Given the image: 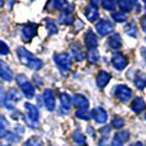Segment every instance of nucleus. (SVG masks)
Wrapping results in <instances>:
<instances>
[{"instance_id":"21","label":"nucleus","mask_w":146,"mask_h":146,"mask_svg":"<svg viewBox=\"0 0 146 146\" xmlns=\"http://www.w3.org/2000/svg\"><path fill=\"white\" fill-rule=\"evenodd\" d=\"M117 3L121 8V12L128 13L132 10L133 4H136V0H117Z\"/></svg>"},{"instance_id":"39","label":"nucleus","mask_w":146,"mask_h":146,"mask_svg":"<svg viewBox=\"0 0 146 146\" xmlns=\"http://www.w3.org/2000/svg\"><path fill=\"white\" fill-rule=\"evenodd\" d=\"M7 139H8V141L9 142H13V141H15V140H19V136H17V135H14V133H8L7 135Z\"/></svg>"},{"instance_id":"31","label":"nucleus","mask_w":146,"mask_h":146,"mask_svg":"<svg viewBox=\"0 0 146 146\" xmlns=\"http://www.w3.org/2000/svg\"><path fill=\"white\" fill-rule=\"evenodd\" d=\"M99 58H100V56H99V52L97 51V48H95V50H89V53H88L89 62L97 64L98 61H99Z\"/></svg>"},{"instance_id":"41","label":"nucleus","mask_w":146,"mask_h":146,"mask_svg":"<svg viewBox=\"0 0 146 146\" xmlns=\"http://www.w3.org/2000/svg\"><path fill=\"white\" fill-rule=\"evenodd\" d=\"M140 52H141V56H142V58L146 61V47H142L141 50H140Z\"/></svg>"},{"instance_id":"34","label":"nucleus","mask_w":146,"mask_h":146,"mask_svg":"<svg viewBox=\"0 0 146 146\" xmlns=\"http://www.w3.org/2000/svg\"><path fill=\"white\" fill-rule=\"evenodd\" d=\"M135 85H136V88L139 89V90H142L146 86V79H144L141 75H137V76L135 78Z\"/></svg>"},{"instance_id":"46","label":"nucleus","mask_w":146,"mask_h":146,"mask_svg":"<svg viewBox=\"0 0 146 146\" xmlns=\"http://www.w3.org/2000/svg\"><path fill=\"white\" fill-rule=\"evenodd\" d=\"M112 146H122L121 144H117V142H113V144H112Z\"/></svg>"},{"instance_id":"8","label":"nucleus","mask_w":146,"mask_h":146,"mask_svg":"<svg viewBox=\"0 0 146 146\" xmlns=\"http://www.w3.org/2000/svg\"><path fill=\"white\" fill-rule=\"evenodd\" d=\"M36 35H37V24L28 23L22 28V38L24 42H31Z\"/></svg>"},{"instance_id":"17","label":"nucleus","mask_w":146,"mask_h":146,"mask_svg":"<svg viewBox=\"0 0 146 146\" xmlns=\"http://www.w3.org/2000/svg\"><path fill=\"white\" fill-rule=\"evenodd\" d=\"M108 47L113 51H118L122 47V40H121V36L118 33H114L108 38Z\"/></svg>"},{"instance_id":"42","label":"nucleus","mask_w":146,"mask_h":146,"mask_svg":"<svg viewBox=\"0 0 146 146\" xmlns=\"http://www.w3.org/2000/svg\"><path fill=\"white\" fill-rule=\"evenodd\" d=\"M99 3H100V0H90L92 7H94V8H97L98 5H99Z\"/></svg>"},{"instance_id":"29","label":"nucleus","mask_w":146,"mask_h":146,"mask_svg":"<svg viewBox=\"0 0 146 146\" xmlns=\"http://www.w3.org/2000/svg\"><path fill=\"white\" fill-rule=\"evenodd\" d=\"M125 32L127 33L130 37H136L137 36V28H136V24L133 23V22H131V23H128L127 26L125 27Z\"/></svg>"},{"instance_id":"45","label":"nucleus","mask_w":146,"mask_h":146,"mask_svg":"<svg viewBox=\"0 0 146 146\" xmlns=\"http://www.w3.org/2000/svg\"><path fill=\"white\" fill-rule=\"evenodd\" d=\"M4 7V0H0V8Z\"/></svg>"},{"instance_id":"44","label":"nucleus","mask_w":146,"mask_h":146,"mask_svg":"<svg viewBox=\"0 0 146 146\" xmlns=\"http://www.w3.org/2000/svg\"><path fill=\"white\" fill-rule=\"evenodd\" d=\"M88 132H90L92 136H94V132H93V127H88Z\"/></svg>"},{"instance_id":"9","label":"nucleus","mask_w":146,"mask_h":146,"mask_svg":"<svg viewBox=\"0 0 146 146\" xmlns=\"http://www.w3.org/2000/svg\"><path fill=\"white\" fill-rule=\"evenodd\" d=\"M43 103L46 106V108L50 112H53L56 108V99H55V94L51 89H44L43 92Z\"/></svg>"},{"instance_id":"35","label":"nucleus","mask_w":146,"mask_h":146,"mask_svg":"<svg viewBox=\"0 0 146 146\" xmlns=\"http://www.w3.org/2000/svg\"><path fill=\"white\" fill-rule=\"evenodd\" d=\"M23 146H43L41 142V140L38 137H31L28 139L26 142L23 144Z\"/></svg>"},{"instance_id":"28","label":"nucleus","mask_w":146,"mask_h":146,"mask_svg":"<svg viewBox=\"0 0 146 146\" xmlns=\"http://www.w3.org/2000/svg\"><path fill=\"white\" fill-rule=\"evenodd\" d=\"M46 27H47L48 35H56V33L58 32L57 26H56V23L52 21V19H46Z\"/></svg>"},{"instance_id":"20","label":"nucleus","mask_w":146,"mask_h":146,"mask_svg":"<svg viewBox=\"0 0 146 146\" xmlns=\"http://www.w3.org/2000/svg\"><path fill=\"white\" fill-rule=\"evenodd\" d=\"M60 103H61L62 111L65 112V113H67V112H70V108H71L72 98H70L69 94H66V93H61L60 94Z\"/></svg>"},{"instance_id":"1","label":"nucleus","mask_w":146,"mask_h":146,"mask_svg":"<svg viewBox=\"0 0 146 146\" xmlns=\"http://www.w3.org/2000/svg\"><path fill=\"white\" fill-rule=\"evenodd\" d=\"M17 56H18L19 61L23 64L24 66H27L28 69L32 70H41L43 66V62L37 58L33 53H31L28 50H26L24 47H18L17 48Z\"/></svg>"},{"instance_id":"50","label":"nucleus","mask_w":146,"mask_h":146,"mask_svg":"<svg viewBox=\"0 0 146 146\" xmlns=\"http://www.w3.org/2000/svg\"><path fill=\"white\" fill-rule=\"evenodd\" d=\"M145 118H146V114H145Z\"/></svg>"},{"instance_id":"33","label":"nucleus","mask_w":146,"mask_h":146,"mask_svg":"<svg viewBox=\"0 0 146 146\" xmlns=\"http://www.w3.org/2000/svg\"><path fill=\"white\" fill-rule=\"evenodd\" d=\"M102 7L106 10H111L113 12L116 8V0H102Z\"/></svg>"},{"instance_id":"32","label":"nucleus","mask_w":146,"mask_h":146,"mask_svg":"<svg viewBox=\"0 0 146 146\" xmlns=\"http://www.w3.org/2000/svg\"><path fill=\"white\" fill-rule=\"evenodd\" d=\"M76 117L80 119H84V121H89L92 117V113H89L88 109H78Z\"/></svg>"},{"instance_id":"4","label":"nucleus","mask_w":146,"mask_h":146,"mask_svg":"<svg viewBox=\"0 0 146 146\" xmlns=\"http://www.w3.org/2000/svg\"><path fill=\"white\" fill-rule=\"evenodd\" d=\"M27 109V123L29 127H33L35 128L37 126V122H38V118H40V111L36 106H33L32 103H26L24 104Z\"/></svg>"},{"instance_id":"2","label":"nucleus","mask_w":146,"mask_h":146,"mask_svg":"<svg viewBox=\"0 0 146 146\" xmlns=\"http://www.w3.org/2000/svg\"><path fill=\"white\" fill-rule=\"evenodd\" d=\"M53 60H55L56 66L58 67L61 74L62 75L69 74L70 69H71V58H70L69 53H66V52L56 53V55L53 56Z\"/></svg>"},{"instance_id":"25","label":"nucleus","mask_w":146,"mask_h":146,"mask_svg":"<svg viewBox=\"0 0 146 146\" xmlns=\"http://www.w3.org/2000/svg\"><path fill=\"white\" fill-rule=\"evenodd\" d=\"M128 140H130V132H128V131H122V132H118L114 136L113 142H117V144L122 145L123 142L128 141Z\"/></svg>"},{"instance_id":"11","label":"nucleus","mask_w":146,"mask_h":146,"mask_svg":"<svg viewBox=\"0 0 146 146\" xmlns=\"http://www.w3.org/2000/svg\"><path fill=\"white\" fill-rule=\"evenodd\" d=\"M52 7L53 9L56 10H60V12H71V7L72 5L70 4L69 1L66 0H51V1L47 4V8Z\"/></svg>"},{"instance_id":"3","label":"nucleus","mask_w":146,"mask_h":146,"mask_svg":"<svg viewBox=\"0 0 146 146\" xmlns=\"http://www.w3.org/2000/svg\"><path fill=\"white\" fill-rule=\"evenodd\" d=\"M17 83H18L19 88H21L22 93H23L28 99H31V98L35 97V93H36V89L35 86L32 85V84L28 81L27 76L23 74H19L18 76H17Z\"/></svg>"},{"instance_id":"22","label":"nucleus","mask_w":146,"mask_h":146,"mask_svg":"<svg viewBox=\"0 0 146 146\" xmlns=\"http://www.w3.org/2000/svg\"><path fill=\"white\" fill-rule=\"evenodd\" d=\"M74 15H72L71 12H64L61 13V15L58 17V22L61 24H65V26H69V24L74 23Z\"/></svg>"},{"instance_id":"49","label":"nucleus","mask_w":146,"mask_h":146,"mask_svg":"<svg viewBox=\"0 0 146 146\" xmlns=\"http://www.w3.org/2000/svg\"><path fill=\"white\" fill-rule=\"evenodd\" d=\"M142 1H144V3H145V4H146V0H142Z\"/></svg>"},{"instance_id":"10","label":"nucleus","mask_w":146,"mask_h":146,"mask_svg":"<svg viewBox=\"0 0 146 146\" xmlns=\"http://www.w3.org/2000/svg\"><path fill=\"white\" fill-rule=\"evenodd\" d=\"M127 64H128L127 58H126V56L122 55V53H114V55L112 56V65L114 66L116 70H118V71L125 70Z\"/></svg>"},{"instance_id":"5","label":"nucleus","mask_w":146,"mask_h":146,"mask_svg":"<svg viewBox=\"0 0 146 146\" xmlns=\"http://www.w3.org/2000/svg\"><path fill=\"white\" fill-rule=\"evenodd\" d=\"M113 94H114V97H116L117 99L121 100V102H123V103L128 102V100L132 98V90H131L127 85H123V84L114 86Z\"/></svg>"},{"instance_id":"38","label":"nucleus","mask_w":146,"mask_h":146,"mask_svg":"<svg viewBox=\"0 0 146 146\" xmlns=\"http://www.w3.org/2000/svg\"><path fill=\"white\" fill-rule=\"evenodd\" d=\"M4 100H5V95H4V86H3V84L0 83V107H1V104H4Z\"/></svg>"},{"instance_id":"12","label":"nucleus","mask_w":146,"mask_h":146,"mask_svg":"<svg viewBox=\"0 0 146 146\" xmlns=\"http://www.w3.org/2000/svg\"><path fill=\"white\" fill-rule=\"evenodd\" d=\"M92 118L97 123H99V125H104L107 119H108V114H107V112L102 107H97V108H94L92 111Z\"/></svg>"},{"instance_id":"48","label":"nucleus","mask_w":146,"mask_h":146,"mask_svg":"<svg viewBox=\"0 0 146 146\" xmlns=\"http://www.w3.org/2000/svg\"><path fill=\"white\" fill-rule=\"evenodd\" d=\"M3 146H12V145H3Z\"/></svg>"},{"instance_id":"18","label":"nucleus","mask_w":146,"mask_h":146,"mask_svg":"<svg viewBox=\"0 0 146 146\" xmlns=\"http://www.w3.org/2000/svg\"><path fill=\"white\" fill-rule=\"evenodd\" d=\"M71 55L76 61H81L85 58V52L81 48L79 43H72L71 44Z\"/></svg>"},{"instance_id":"13","label":"nucleus","mask_w":146,"mask_h":146,"mask_svg":"<svg viewBox=\"0 0 146 146\" xmlns=\"http://www.w3.org/2000/svg\"><path fill=\"white\" fill-rule=\"evenodd\" d=\"M84 42H85V46L88 47L89 50H95L98 46V38L97 36L94 35V32L92 29H89L88 32L84 36Z\"/></svg>"},{"instance_id":"16","label":"nucleus","mask_w":146,"mask_h":146,"mask_svg":"<svg viewBox=\"0 0 146 146\" xmlns=\"http://www.w3.org/2000/svg\"><path fill=\"white\" fill-rule=\"evenodd\" d=\"M72 103L79 109H88V107H89V100L86 99V97H84L81 94L72 95Z\"/></svg>"},{"instance_id":"6","label":"nucleus","mask_w":146,"mask_h":146,"mask_svg":"<svg viewBox=\"0 0 146 146\" xmlns=\"http://www.w3.org/2000/svg\"><path fill=\"white\" fill-rule=\"evenodd\" d=\"M21 100V94L18 93L17 89H10L9 92L5 95V100H4V106L9 111H13L14 107H15L17 103Z\"/></svg>"},{"instance_id":"24","label":"nucleus","mask_w":146,"mask_h":146,"mask_svg":"<svg viewBox=\"0 0 146 146\" xmlns=\"http://www.w3.org/2000/svg\"><path fill=\"white\" fill-rule=\"evenodd\" d=\"M8 128H9L8 119L4 116H0V139H3L8 135Z\"/></svg>"},{"instance_id":"47","label":"nucleus","mask_w":146,"mask_h":146,"mask_svg":"<svg viewBox=\"0 0 146 146\" xmlns=\"http://www.w3.org/2000/svg\"><path fill=\"white\" fill-rule=\"evenodd\" d=\"M135 146H144L141 144V142H136V144H135Z\"/></svg>"},{"instance_id":"19","label":"nucleus","mask_w":146,"mask_h":146,"mask_svg":"<svg viewBox=\"0 0 146 146\" xmlns=\"http://www.w3.org/2000/svg\"><path fill=\"white\" fill-rule=\"evenodd\" d=\"M145 107H146L145 100L142 99L141 97L135 98L132 100V103H131V109H132L133 113H141V112L145 109Z\"/></svg>"},{"instance_id":"36","label":"nucleus","mask_w":146,"mask_h":146,"mask_svg":"<svg viewBox=\"0 0 146 146\" xmlns=\"http://www.w3.org/2000/svg\"><path fill=\"white\" fill-rule=\"evenodd\" d=\"M123 125H125V121H123L122 117H118V116H116L113 119H112V126H113L114 128H122L123 127Z\"/></svg>"},{"instance_id":"37","label":"nucleus","mask_w":146,"mask_h":146,"mask_svg":"<svg viewBox=\"0 0 146 146\" xmlns=\"http://www.w3.org/2000/svg\"><path fill=\"white\" fill-rule=\"evenodd\" d=\"M9 52H10L9 46H8L5 42L0 41V55H8Z\"/></svg>"},{"instance_id":"14","label":"nucleus","mask_w":146,"mask_h":146,"mask_svg":"<svg viewBox=\"0 0 146 146\" xmlns=\"http://www.w3.org/2000/svg\"><path fill=\"white\" fill-rule=\"evenodd\" d=\"M0 78L4 81L13 80V71L3 60H0Z\"/></svg>"},{"instance_id":"40","label":"nucleus","mask_w":146,"mask_h":146,"mask_svg":"<svg viewBox=\"0 0 146 146\" xmlns=\"http://www.w3.org/2000/svg\"><path fill=\"white\" fill-rule=\"evenodd\" d=\"M141 28H142V31L146 33V15L141 18Z\"/></svg>"},{"instance_id":"43","label":"nucleus","mask_w":146,"mask_h":146,"mask_svg":"<svg viewBox=\"0 0 146 146\" xmlns=\"http://www.w3.org/2000/svg\"><path fill=\"white\" fill-rule=\"evenodd\" d=\"M33 79H35L36 84H38V85H42V80H40L41 78H38V76H35V78H33Z\"/></svg>"},{"instance_id":"23","label":"nucleus","mask_w":146,"mask_h":146,"mask_svg":"<svg viewBox=\"0 0 146 146\" xmlns=\"http://www.w3.org/2000/svg\"><path fill=\"white\" fill-rule=\"evenodd\" d=\"M85 17L88 18L89 22H95L98 19V17H99V12H98L97 8L90 5V7H88L85 9Z\"/></svg>"},{"instance_id":"27","label":"nucleus","mask_w":146,"mask_h":146,"mask_svg":"<svg viewBox=\"0 0 146 146\" xmlns=\"http://www.w3.org/2000/svg\"><path fill=\"white\" fill-rule=\"evenodd\" d=\"M72 139H74V141L76 142V144L79 145V146H85V145H86V139H85V136H84V135L81 133L79 130L74 132V135H72Z\"/></svg>"},{"instance_id":"7","label":"nucleus","mask_w":146,"mask_h":146,"mask_svg":"<svg viewBox=\"0 0 146 146\" xmlns=\"http://www.w3.org/2000/svg\"><path fill=\"white\" fill-rule=\"evenodd\" d=\"M95 29H97L98 35L103 37V36L109 35V33L114 29V26L111 21H108V19H102V21H99L97 24H95Z\"/></svg>"},{"instance_id":"26","label":"nucleus","mask_w":146,"mask_h":146,"mask_svg":"<svg viewBox=\"0 0 146 146\" xmlns=\"http://www.w3.org/2000/svg\"><path fill=\"white\" fill-rule=\"evenodd\" d=\"M109 132H111V128L106 127L103 130H100V135H102V139L99 140V145L100 146H109Z\"/></svg>"},{"instance_id":"30","label":"nucleus","mask_w":146,"mask_h":146,"mask_svg":"<svg viewBox=\"0 0 146 146\" xmlns=\"http://www.w3.org/2000/svg\"><path fill=\"white\" fill-rule=\"evenodd\" d=\"M112 19L117 23H123V22H126L127 17H126V13L123 12H113L112 13Z\"/></svg>"},{"instance_id":"15","label":"nucleus","mask_w":146,"mask_h":146,"mask_svg":"<svg viewBox=\"0 0 146 146\" xmlns=\"http://www.w3.org/2000/svg\"><path fill=\"white\" fill-rule=\"evenodd\" d=\"M109 80H111V74H109V72L104 71V70H102V71L98 72V75H97V85L99 86V89L106 88L107 84L109 83Z\"/></svg>"}]
</instances>
